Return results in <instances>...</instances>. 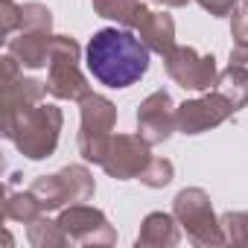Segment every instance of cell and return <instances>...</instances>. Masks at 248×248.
Listing matches in <instances>:
<instances>
[{"label":"cell","mask_w":248,"mask_h":248,"mask_svg":"<svg viewBox=\"0 0 248 248\" xmlns=\"http://www.w3.org/2000/svg\"><path fill=\"white\" fill-rule=\"evenodd\" d=\"M228 114V105L219 102V99H204V102H190L181 108L178 114V123H181V129L184 132H199L204 129L207 123L213 126V123H219L222 117Z\"/></svg>","instance_id":"cell-3"},{"label":"cell","mask_w":248,"mask_h":248,"mask_svg":"<svg viewBox=\"0 0 248 248\" xmlns=\"http://www.w3.org/2000/svg\"><path fill=\"white\" fill-rule=\"evenodd\" d=\"M167 108H170V96L167 93H155L143 105L140 126H143V132H152L149 140H161V138L170 135V114H167Z\"/></svg>","instance_id":"cell-4"},{"label":"cell","mask_w":248,"mask_h":248,"mask_svg":"<svg viewBox=\"0 0 248 248\" xmlns=\"http://www.w3.org/2000/svg\"><path fill=\"white\" fill-rule=\"evenodd\" d=\"M170 73L184 88H207L213 79V59H196L193 50H178L170 56Z\"/></svg>","instance_id":"cell-2"},{"label":"cell","mask_w":248,"mask_h":248,"mask_svg":"<svg viewBox=\"0 0 248 248\" xmlns=\"http://www.w3.org/2000/svg\"><path fill=\"white\" fill-rule=\"evenodd\" d=\"M149 67V50L123 30H99L88 44V70L108 88H129Z\"/></svg>","instance_id":"cell-1"}]
</instances>
